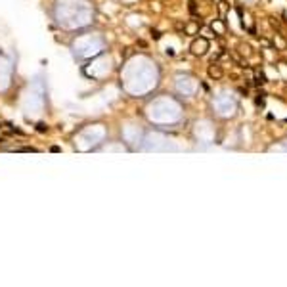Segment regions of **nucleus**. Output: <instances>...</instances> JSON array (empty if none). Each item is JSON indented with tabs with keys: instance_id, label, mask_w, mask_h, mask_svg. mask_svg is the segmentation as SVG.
I'll use <instances>...</instances> for the list:
<instances>
[{
	"instance_id": "5",
	"label": "nucleus",
	"mask_w": 287,
	"mask_h": 287,
	"mask_svg": "<svg viewBox=\"0 0 287 287\" xmlns=\"http://www.w3.org/2000/svg\"><path fill=\"white\" fill-rule=\"evenodd\" d=\"M50 151H52V153H57V151H60V148H57V145H52Z\"/></svg>"
},
{
	"instance_id": "1",
	"label": "nucleus",
	"mask_w": 287,
	"mask_h": 287,
	"mask_svg": "<svg viewBox=\"0 0 287 287\" xmlns=\"http://www.w3.org/2000/svg\"><path fill=\"white\" fill-rule=\"evenodd\" d=\"M207 46H209V40H207V38L195 40V42L191 44V52H194L195 56H203V54L207 52Z\"/></svg>"
},
{
	"instance_id": "2",
	"label": "nucleus",
	"mask_w": 287,
	"mask_h": 287,
	"mask_svg": "<svg viewBox=\"0 0 287 287\" xmlns=\"http://www.w3.org/2000/svg\"><path fill=\"white\" fill-rule=\"evenodd\" d=\"M209 77H212V79H222V67L212 63L211 67H209Z\"/></svg>"
},
{
	"instance_id": "4",
	"label": "nucleus",
	"mask_w": 287,
	"mask_h": 287,
	"mask_svg": "<svg viewBox=\"0 0 287 287\" xmlns=\"http://www.w3.org/2000/svg\"><path fill=\"white\" fill-rule=\"evenodd\" d=\"M36 130H38V132H46V130H48V127H46L44 123H38V124H36Z\"/></svg>"
},
{
	"instance_id": "3",
	"label": "nucleus",
	"mask_w": 287,
	"mask_h": 287,
	"mask_svg": "<svg viewBox=\"0 0 287 287\" xmlns=\"http://www.w3.org/2000/svg\"><path fill=\"white\" fill-rule=\"evenodd\" d=\"M17 151H31V153H36V148H29V145H23V148H17Z\"/></svg>"
}]
</instances>
